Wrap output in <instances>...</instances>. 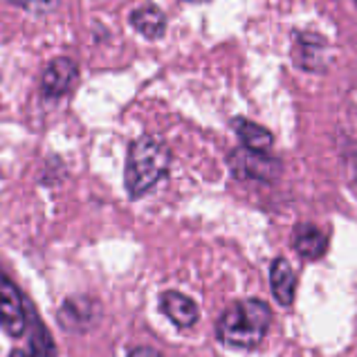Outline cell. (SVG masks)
<instances>
[{
  "instance_id": "6da1fadb",
  "label": "cell",
  "mask_w": 357,
  "mask_h": 357,
  "mask_svg": "<svg viewBox=\"0 0 357 357\" xmlns=\"http://www.w3.org/2000/svg\"><path fill=\"white\" fill-rule=\"evenodd\" d=\"M272 326V310L263 299H241L229 303L216 321L220 344L238 351H254Z\"/></svg>"
},
{
  "instance_id": "7a4b0ae2",
  "label": "cell",
  "mask_w": 357,
  "mask_h": 357,
  "mask_svg": "<svg viewBox=\"0 0 357 357\" xmlns=\"http://www.w3.org/2000/svg\"><path fill=\"white\" fill-rule=\"evenodd\" d=\"M171 167V151L162 139L153 135H142L128 146L124 185L130 200H139L142 196L167 178Z\"/></svg>"
},
{
  "instance_id": "3957f363",
  "label": "cell",
  "mask_w": 357,
  "mask_h": 357,
  "mask_svg": "<svg viewBox=\"0 0 357 357\" xmlns=\"http://www.w3.org/2000/svg\"><path fill=\"white\" fill-rule=\"evenodd\" d=\"M231 176L236 180H257V182H274L283 171L279 158L270 153H259L250 149H234L227 158Z\"/></svg>"
},
{
  "instance_id": "277c9868",
  "label": "cell",
  "mask_w": 357,
  "mask_h": 357,
  "mask_svg": "<svg viewBox=\"0 0 357 357\" xmlns=\"http://www.w3.org/2000/svg\"><path fill=\"white\" fill-rule=\"evenodd\" d=\"M0 328L9 337H23L27 331L25 299L3 268H0Z\"/></svg>"
},
{
  "instance_id": "5b68a950",
  "label": "cell",
  "mask_w": 357,
  "mask_h": 357,
  "mask_svg": "<svg viewBox=\"0 0 357 357\" xmlns=\"http://www.w3.org/2000/svg\"><path fill=\"white\" fill-rule=\"evenodd\" d=\"M79 68L70 56H56L47 63L40 77V93L47 99H61L75 88Z\"/></svg>"
},
{
  "instance_id": "8992f818",
  "label": "cell",
  "mask_w": 357,
  "mask_h": 357,
  "mask_svg": "<svg viewBox=\"0 0 357 357\" xmlns=\"http://www.w3.org/2000/svg\"><path fill=\"white\" fill-rule=\"evenodd\" d=\"M101 308L90 297H70L59 310V324L68 333H86L99 321Z\"/></svg>"
},
{
  "instance_id": "52a82bcc",
  "label": "cell",
  "mask_w": 357,
  "mask_h": 357,
  "mask_svg": "<svg viewBox=\"0 0 357 357\" xmlns=\"http://www.w3.org/2000/svg\"><path fill=\"white\" fill-rule=\"evenodd\" d=\"M326 50L328 43L314 32L297 34V43H294V63H297L305 73H324L326 70Z\"/></svg>"
},
{
  "instance_id": "ba28073f",
  "label": "cell",
  "mask_w": 357,
  "mask_h": 357,
  "mask_svg": "<svg viewBox=\"0 0 357 357\" xmlns=\"http://www.w3.org/2000/svg\"><path fill=\"white\" fill-rule=\"evenodd\" d=\"M160 310L165 312L178 328H191V326L198 324V317H200L198 303L178 290H167L160 294Z\"/></svg>"
},
{
  "instance_id": "9c48e42d",
  "label": "cell",
  "mask_w": 357,
  "mask_h": 357,
  "mask_svg": "<svg viewBox=\"0 0 357 357\" xmlns=\"http://www.w3.org/2000/svg\"><path fill=\"white\" fill-rule=\"evenodd\" d=\"M292 248L305 261H319L328 252V236L312 222H299L292 229Z\"/></svg>"
},
{
  "instance_id": "30bf717a",
  "label": "cell",
  "mask_w": 357,
  "mask_h": 357,
  "mask_svg": "<svg viewBox=\"0 0 357 357\" xmlns=\"http://www.w3.org/2000/svg\"><path fill=\"white\" fill-rule=\"evenodd\" d=\"M270 290L279 305H283V308L292 305L294 292H297V274L283 257L274 259L270 265Z\"/></svg>"
},
{
  "instance_id": "8fae6325",
  "label": "cell",
  "mask_w": 357,
  "mask_h": 357,
  "mask_svg": "<svg viewBox=\"0 0 357 357\" xmlns=\"http://www.w3.org/2000/svg\"><path fill=\"white\" fill-rule=\"evenodd\" d=\"M128 20H130V25L149 40H158L167 32V16L155 5H144V7L135 9Z\"/></svg>"
},
{
  "instance_id": "7c38bea8",
  "label": "cell",
  "mask_w": 357,
  "mask_h": 357,
  "mask_svg": "<svg viewBox=\"0 0 357 357\" xmlns=\"http://www.w3.org/2000/svg\"><path fill=\"white\" fill-rule=\"evenodd\" d=\"M231 126H234V130H236L243 149L259 151V153H270V149L274 144V135L265 126L254 124V121L245 119V117H236L231 121Z\"/></svg>"
},
{
  "instance_id": "4fadbf2b",
  "label": "cell",
  "mask_w": 357,
  "mask_h": 357,
  "mask_svg": "<svg viewBox=\"0 0 357 357\" xmlns=\"http://www.w3.org/2000/svg\"><path fill=\"white\" fill-rule=\"evenodd\" d=\"M27 317L32 319V337H29V353L34 357H54L56 349H54V342L50 337V333L45 331V326L38 321V317L34 314V310H27Z\"/></svg>"
},
{
  "instance_id": "5bb4252c",
  "label": "cell",
  "mask_w": 357,
  "mask_h": 357,
  "mask_svg": "<svg viewBox=\"0 0 357 357\" xmlns=\"http://www.w3.org/2000/svg\"><path fill=\"white\" fill-rule=\"evenodd\" d=\"M9 3L32 14H50L59 7L61 0H9Z\"/></svg>"
},
{
  "instance_id": "9a60e30c",
  "label": "cell",
  "mask_w": 357,
  "mask_h": 357,
  "mask_svg": "<svg viewBox=\"0 0 357 357\" xmlns=\"http://www.w3.org/2000/svg\"><path fill=\"white\" fill-rule=\"evenodd\" d=\"M128 357H165L158 349H153V346H137V349H132L128 353Z\"/></svg>"
},
{
  "instance_id": "2e32d148",
  "label": "cell",
  "mask_w": 357,
  "mask_h": 357,
  "mask_svg": "<svg viewBox=\"0 0 357 357\" xmlns=\"http://www.w3.org/2000/svg\"><path fill=\"white\" fill-rule=\"evenodd\" d=\"M9 357H34L29 351H20V349H16V351H12L9 353Z\"/></svg>"
},
{
  "instance_id": "e0dca14e",
  "label": "cell",
  "mask_w": 357,
  "mask_h": 357,
  "mask_svg": "<svg viewBox=\"0 0 357 357\" xmlns=\"http://www.w3.org/2000/svg\"><path fill=\"white\" fill-rule=\"evenodd\" d=\"M187 3H209V0H187Z\"/></svg>"
},
{
  "instance_id": "ac0fdd59",
  "label": "cell",
  "mask_w": 357,
  "mask_h": 357,
  "mask_svg": "<svg viewBox=\"0 0 357 357\" xmlns=\"http://www.w3.org/2000/svg\"><path fill=\"white\" fill-rule=\"evenodd\" d=\"M355 5H357V0H355Z\"/></svg>"
}]
</instances>
